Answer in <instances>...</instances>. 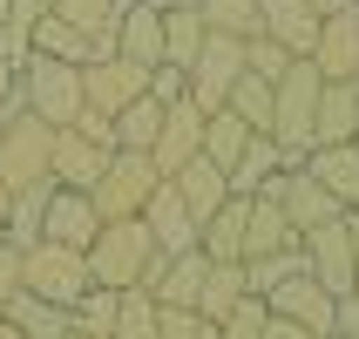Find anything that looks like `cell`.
Returning <instances> with one entry per match:
<instances>
[{
	"label": "cell",
	"instance_id": "cell-1",
	"mask_svg": "<svg viewBox=\"0 0 359 339\" xmlns=\"http://www.w3.org/2000/svg\"><path fill=\"white\" fill-rule=\"evenodd\" d=\"M319 68L312 61H292L278 81H271V142H278L285 157L299 163L312 149V116H319Z\"/></svg>",
	"mask_w": 359,
	"mask_h": 339
},
{
	"label": "cell",
	"instance_id": "cell-2",
	"mask_svg": "<svg viewBox=\"0 0 359 339\" xmlns=\"http://www.w3.org/2000/svg\"><path fill=\"white\" fill-rule=\"evenodd\" d=\"M81 258H88V279H95V285L129 292V285H142V265L156 258V238L142 231V218H116V224L95 231V244H88Z\"/></svg>",
	"mask_w": 359,
	"mask_h": 339
},
{
	"label": "cell",
	"instance_id": "cell-3",
	"mask_svg": "<svg viewBox=\"0 0 359 339\" xmlns=\"http://www.w3.org/2000/svg\"><path fill=\"white\" fill-rule=\"evenodd\" d=\"M14 95H20V109H27V116H41L48 129H68V122L81 116V68L48 61V55H27V61H20Z\"/></svg>",
	"mask_w": 359,
	"mask_h": 339
},
{
	"label": "cell",
	"instance_id": "cell-4",
	"mask_svg": "<svg viewBox=\"0 0 359 339\" xmlns=\"http://www.w3.org/2000/svg\"><path fill=\"white\" fill-rule=\"evenodd\" d=\"M88 258L81 251H68V244H27L20 251V292H34V299H48V305H61V312H75V299L88 292Z\"/></svg>",
	"mask_w": 359,
	"mask_h": 339
},
{
	"label": "cell",
	"instance_id": "cell-5",
	"mask_svg": "<svg viewBox=\"0 0 359 339\" xmlns=\"http://www.w3.org/2000/svg\"><path fill=\"white\" fill-rule=\"evenodd\" d=\"M48 149H55V129L20 109V116L0 129V190L14 197L27 183H48Z\"/></svg>",
	"mask_w": 359,
	"mask_h": 339
},
{
	"label": "cell",
	"instance_id": "cell-6",
	"mask_svg": "<svg viewBox=\"0 0 359 339\" xmlns=\"http://www.w3.org/2000/svg\"><path fill=\"white\" fill-rule=\"evenodd\" d=\"M238 75H244V41L238 34H203L197 61L183 68V95L210 116V109H224V95L238 88Z\"/></svg>",
	"mask_w": 359,
	"mask_h": 339
},
{
	"label": "cell",
	"instance_id": "cell-7",
	"mask_svg": "<svg viewBox=\"0 0 359 339\" xmlns=\"http://www.w3.org/2000/svg\"><path fill=\"white\" fill-rule=\"evenodd\" d=\"M156 183H163V177H156V163L142 157V149H116L88 197H95L102 224H116V218H136L142 204H149V190H156Z\"/></svg>",
	"mask_w": 359,
	"mask_h": 339
},
{
	"label": "cell",
	"instance_id": "cell-8",
	"mask_svg": "<svg viewBox=\"0 0 359 339\" xmlns=\"http://www.w3.org/2000/svg\"><path fill=\"white\" fill-rule=\"evenodd\" d=\"M136 95H149V68L122 55H95L81 61V109H95V116H122Z\"/></svg>",
	"mask_w": 359,
	"mask_h": 339
},
{
	"label": "cell",
	"instance_id": "cell-9",
	"mask_svg": "<svg viewBox=\"0 0 359 339\" xmlns=\"http://www.w3.org/2000/svg\"><path fill=\"white\" fill-rule=\"evenodd\" d=\"M299 251H305V272H312V279H319L332 299L359 292V279H353V238H346V218L319 224V231H305V238H299Z\"/></svg>",
	"mask_w": 359,
	"mask_h": 339
},
{
	"label": "cell",
	"instance_id": "cell-10",
	"mask_svg": "<svg viewBox=\"0 0 359 339\" xmlns=\"http://www.w3.org/2000/svg\"><path fill=\"white\" fill-rule=\"evenodd\" d=\"M264 197H278V211L292 218V231H299V238H305V231H319V224H332V218H346L339 204H332L319 183L305 177V163H285L278 177L264 183Z\"/></svg>",
	"mask_w": 359,
	"mask_h": 339
},
{
	"label": "cell",
	"instance_id": "cell-11",
	"mask_svg": "<svg viewBox=\"0 0 359 339\" xmlns=\"http://www.w3.org/2000/svg\"><path fill=\"white\" fill-rule=\"evenodd\" d=\"M190 157H203V109L190 95H177L170 109H163V129H156V142H149V163H156V177H177Z\"/></svg>",
	"mask_w": 359,
	"mask_h": 339
},
{
	"label": "cell",
	"instance_id": "cell-12",
	"mask_svg": "<svg viewBox=\"0 0 359 339\" xmlns=\"http://www.w3.org/2000/svg\"><path fill=\"white\" fill-rule=\"evenodd\" d=\"M332 292H325L312 272H299V279H285L278 292H264V312L271 319H292V326H305V333H319V339H332Z\"/></svg>",
	"mask_w": 359,
	"mask_h": 339
},
{
	"label": "cell",
	"instance_id": "cell-13",
	"mask_svg": "<svg viewBox=\"0 0 359 339\" xmlns=\"http://www.w3.org/2000/svg\"><path fill=\"white\" fill-rule=\"evenodd\" d=\"M312 68L319 81H359V7H339V14L319 20V41H312Z\"/></svg>",
	"mask_w": 359,
	"mask_h": 339
},
{
	"label": "cell",
	"instance_id": "cell-14",
	"mask_svg": "<svg viewBox=\"0 0 359 339\" xmlns=\"http://www.w3.org/2000/svg\"><path fill=\"white\" fill-rule=\"evenodd\" d=\"M109 157H116V149L88 142L81 129H55V149H48V183H55V190H95V177L109 170Z\"/></svg>",
	"mask_w": 359,
	"mask_h": 339
},
{
	"label": "cell",
	"instance_id": "cell-15",
	"mask_svg": "<svg viewBox=\"0 0 359 339\" xmlns=\"http://www.w3.org/2000/svg\"><path fill=\"white\" fill-rule=\"evenodd\" d=\"M136 218H142V231L156 238V251H170V258H177V251H197V231H203V224L183 211V197H177V183H170V177L149 190V204H142Z\"/></svg>",
	"mask_w": 359,
	"mask_h": 339
},
{
	"label": "cell",
	"instance_id": "cell-16",
	"mask_svg": "<svg viewBox=\"0 0 359 339\" xmlns=\"http://www.w3.org/2000/svg\"><path fill=\"white\" fill-rule=\"evenodd\" d=\"M102 231V211L88 190H48V218H41V238L48 244H68V251H88Z\"/></svg>",
	"mask_w": 359,
	"mask_h": 339
},
{
	"label": "cell",
	"instance_id": "cell-17",
	"mask_svg": "<svg viewBox=\"0 0 359 339\" xmlns=\"http://www.w3.org/2000/svg\"><path fill=\"white\" fill-rule=\"evenodd\" d=\"M299 163L339 211H359V136L353 142H325V149H305Z\"/></svg>",
	"mask_w": 359,
	"mask_h": 339
},
{
	"label": "cell",
	"instance_id": "cell-18",
	"mask_svg": "<svg viewBox=\"0 0 359 339\" xmlns=\"http://www.w3.org/2000/svg\"><path fill=\"white\" fill-rule=\"evenodd\" d=\"M116 55L156 75V68H163V7H149V0H122V20H116Z\"/></svg>",
	"mask_w": 359,
	"mask_h": 339
},
{
	"label": "cell",
	"instance_id": "cell-19",
	"mask_svg": "<svg viewBox=\"0 0 359 339\" xmlns=\"http://www.w3.org/2000/svg\"><path fill=\"white\" fill-rule=\"evenodd\" d=\"M258 34H271L285 55H312V41H319V14L305 7V0H258Z\"/></svg>",
	"mask_w": 359,
	"mask_h": 339
},
{
	"label": "cell",
	"instance_id": "cell-20",
	"mask_svg": "<svg viewBox=\"0 0 359 339\" xmlns=\"http://www.w3.org/2000/svg\"><path fill=\"white\" fill-rule=\"evenodd\" d=\"M299 244V231H292V218L278 211V197H244V258H271V251H292Z\"/></svg>",
	"mask_w": 359,
	"mask_h": 339
},
{
	"label": "cell",
	"instance_id": "cell-21",
	"mask_svg": "<svg viewBox=\"0 0 359 339\" xmlns=\"http://www.w3.org/2000/svg\"><path fill=\"white\" fill-rule=\"evenodd\" d=\"M170 183H177L183 211H190L197 224H203V218H217L224 204H231V177H224V170H217L210 157H190V163H183V170H177Z\"/></svg>",
	"mask_w": 359,
	"mask_h": 339
},
{
	"label": "cell",
	"instance_id": "cell-22",
	"mask_svg": "<svg viewBox=\"0 0 359 339\" xmlns=\"http://www.w3.org/2000/svg\"><path fill=\"white\" fill-rule=\"evenodd\" d=\"M353 136H359V81H325L319 88V116H312V149L353 142Z\"/></svg>",
	"mask_w": 359,
	"mask_h": 339
},
{
	"label": "cell",
	"instance_id": "cell-23",
	"mask_svg": "<svg viewBox=\"0 0 359 339\" xmlns=\"http://www.w3.org/2000/svg\"><path fill=\"white\" fill-rule=\"evenodd\" d=\"M48 14L68 20L75 34L95 41V55H116V20H122V0H48Z\"/></svg>",
	"mask_w": 359,
	"mask_h": 339
},
{
	"label": "cell",
	"instance_id": "cell-24",
	"mask_svg": "<svg viewBox=\"0 0 359 339\" xmlns=\"http://www.w3.org/2000/svg\"><path fill=\"white\" fill-rule=\"evenodd\" d=\"M285 163H292V157H285L271 136H251V142H244V157L231 163V197H258V190L278 177Z\"/></svg>",
	"mask_w": 359,
	"mask_h": 339
},
{
	"label": "cell",
	"instance_id": "cell-25",
	"mask_svg": "<svg viewBox=\"0 0 359 339\" xmlns=\"http://www.w3.org/2000/svg\"><path fill=\"white\" fill-rule=\"evenodd\" d=\"M0 312L20 326V339H68V333H75V312H61V305L34 299V292H14Z\"/></svg>",
	"mask_w": 359,
	"mask_h": 339
},
{
	"label": "cell",
	"instance_id": "cell-26",
	"mask_svg": "<svg viewBox=\"0 0 359 339\" xmlns=\"http://www.w3.org/2000/svg\"><path fill=\"white\" fill-rule=\"evenodd\" d=\"M27 55H48V61H68V68H81V61H95V41L75 34L68 20L41 14V20H34V34H27Z\"/></svg>",
	"mask_w": 359,
	"mask_h": 339
},
{
	"label": "cell",
	"instance_id": "cell-27",
	"mask_svg": "<svg viewBox=\"0 0 359 339\" xmlns=\"http://www.w3.org/2000/svg\"><path fill=\"white\" fill-rule=\"evenodd\" d=\"M197 251L210 265H231V258H244V197H231L217 211V218H203V231H197Z\"/></svg>",
	"mask_w": 359,
	"mask_h": 339
},
{
	"label": "cell",
	"instance_id": "cell-28",
	"mask_svg": "<svg viewBox=\"0 0 359 339\" xmlns=\"http://www.w3.org/2000/svg\"><path fill=\"white\" fill-rule=\"evenodd\" d=\"M203 34H210V27H203L197 7H163V68H190Z\"/></svg>",
	"mask_w": 359,
	"mask_h": 339
},
{
	"label": "cell",
	"instance_id": "cell-29",
	"mask_svg": "<svg viewBox=\"0 0 359 339\" xmlns=\"http://www.w3.org/2000/svg\"><path fill=\"white\" fill-rule=\"evenodd\" d=\"M48 190H55V183H27V190H14V197H7V224H0V231H7V244H14V251L41 244V218H48Z\"/></svg>",
	"mask_w": 359,
	"mask_h": 339
},
{
	"label": "cell",
	"instance_id": "cell-30",
	"mask_svg": "<svg viewBox=\"0 0 359 339\" xmlns=\"http://www.w3.org/2000/svg\"><path fill=\"white\" fill-rule=\"evenodd\" d=\"M251 136H258V129H244L231 109H210V116H203V157L217 163L224 177H231V163L244 157V142H251Z\"/></svg>",
	"mask_w": 359,
	"mask_h": 339
},
{
	"label": "cell",
	"instance_id": "cell-31",
	"mask_svg": "<svg viewBox=\"0 0 359 339\" xmlns=\"http://www.w3.org/2000/svg\"><path fill=\"white\" fill-rule=\"evenodd\" d=\"M244 299V258H231V265H210V272H203V292H197V312L210 326L224 319V312H231V305Z\"/></svg>",
	"mask_w": 359,
	"mask_h": 339
},
{
	"label": "cell",
	"instance_id": "cell-32",
	"mask_svg": "<svg viewBox=\"0 0 359 339\" xmlns=\"http://www.w3.org/2000/svg\"><path fill=\"white\" fill-rule=\"evenodd\" d=\"M163 109H170V102L136 95V102L116 116V149H142V157H149V142H156V129H163Z\"/></svg>",
	"mask_w": 359,
	"mask_h": 339
},
{
	"label": "cell",
	"instance_id": "cell-33",
	"mask_svg": "<svg viewBox=\"0 0 359 339\" xmlns=\"http://www.w3.org/2000/svg\"><path fill=\"white\" fill-rule=\"evenodd\" d=\"M305 272V251L292 244V251H271V258H244V292L251 299H264V292H278L285 279H299Z\"/></svg>",
	"mask_w": 359,
	"mask_h": 339
},
{
	"label": "cell",
	"instance_id": "cell-34",
	"mask_svg": "<svg viewBox=\"0 0 359 339\" xmlns=\"http://www.w3.org/2000/svg\"><path fill=\"white\" fill-rule=\"evenodd\" d=\"M224 109L244 122V129H258V136H271V81L258 75H238V88L224 95Z\"/></svg>",
	"mask_w": 359,
	"mask_h": 339
},
{
	"label": "cell",
	"instance_id": "cell-35",
	"mask_svg": "<svg viewBox=\"0 0 359 339\" xmlns=\"http://www.w3.org/2000/svg\"><path fill=\"white\" fill-rule=\"evenodd\" d=\"M190 7L203 14L210 34H238V41L258 34V0H190Z\"/></svg>",
	"mask_w": 359,
	"mask_h": 339
},
{
	"label": "cell",
	"instance_id": "cell-36",
	"mask_svg": "<svg viewBox=\"0 0 359 339\" xmlns=\"http://www.w3.org/2000/svg\"><path fill=\"white\" fill-rule=\"evenodd\" d=\"M116 312H122V292H109V285H88V292L75 299V333L109 339V333H116Z\"/></svg>",
	"mask_w": 359,
	"mask_h": 339
},
{
	"label": "cell",
	"instance_id": "cell-37",
	"mask_svg": "<svg viewBox=\"0 0 359 339\" xmlns=\"http://www.w3.org/2000/svg\"><path fill=\"white\" fill-rule=\"evenodd\" d=\"M109 339H156V299H149L142 285L122 292V312H116V333Z\"/></svg>",
	"mask_w": 359,
	"mask_h": 339
},
{
	"label": "cell",
	"instance_id": "cell-38",
	"mask_svg": "<svg viewBox=\"0 0 359 339\" xmlns=\"http://www.w3.org/2000/svg\"><path fill=\"white\" fill-rule=\"evenodd\" d=\"M292 61H299V55H285L271 34H251V41H244V75H258V81H278Z\"/></svg>",
	"mask_w": 359,
	"mask_h": 339
},
{
	"label": "cell",
	"instance_id": "cell-39",
	"mask_svg": "<svg viewBox=\"0 0 359 339\" xmlns=\"http://www.w3.org/2000/svg\"><path fill=\"white\" fill-rule=\"evenodd\" d=\"M264 319H271V312H264V299H251V292H244V299L217 319V339H264Z\"/></svg>",
	"mask_w": 359,
	"mask_h": 339
},
{
	"label": "cell",
	"instance_id": "cell-40",
	"mask_svg": "<svg viewBox=\"0 0 359 339\" xmlns=\"http://www.w3.org/2000/svg\"><path fill=\"white\" fill-rule=\"evenodd\" d=\"M156 339H217V326L183 305H156Z\"/></svg>",
	"mask_w": 359,
	"mask_h": 339
},
{
	"label": "cell",
	"instance_id": "cell-41",
	"mask_svg": "<svg viewBox=\"0 0 359 339\" xmlns=\"http://www.w3.org/2000/svg\"><path fill=\"white\" fill-rule=\"evenodd\" d=\"M68 129H81L88 142H102V149H116V116H95V109H81Z\"/></svg>",
	"mask_w": 359,
	"mask_h": 339
},
{
	"label": "cell",
	"instance_id": "cell-42",
	"mask_svg": "<svg viewBox=\"0 0 359 339\" xmlns=\"http://www.w3.org/2000/svg\"><path fill=\"white\" fill-rule=\"evenodd\" d=\"M14 292H20V251L7 244V251H0V305L14 299Z\"/></svg>",
	"mask_w": 359,
	"mask_h": 339
},
{
	"label": "cell",
	"instance_id": "cell-43",
	"mask_svg": "<svg viewBox=\"0 0 359 339\" xmlns=\"http://www.w3.org/2000/svg\"><path fill=\"white\" fill-rule=\"evenodd\" d=\"M149 95H156V102H177L183 95V68H156V75H149Z\"/></svg>",
	"mask_w": 359,
	"mask_h": 339
},
{
	"label": "cell",
	"instance_id": "cell-44",
	"mask_svg": "<svg viewBox=\"0 0 359 339\" xmlns=\"http://www.w3.org/2000/svg\"><path fill=\"white\" fill-rule=\"evenodd\" d=\"M264 339H319V333H305V326H292V319H264Z\"/></svg>",
	"mask_w": 359,
	"mask_h": 339
},
{
	"label": "cell",
	"instance_id": "cell-45",
	"mask_svg": "<svg viewBox=\"0 0 359 339\" xmlns=\"http://www.w3.org/2000/svg\"><path fill=\"white\" fill-rule=\"evenodd\" d=\"M14 81H20V68H14V61H0V102H14Z\"/></svg>",
	"mask_w": 359,
	"mask_h": 339
},
{
	"label": "cell",
	"instance_id": "cell-46",
	"mask_svg": "<svg viewBox=\"0 0 359 339\" xmlns=\"http://www.w3.org/2000/svg\"><path fill=\"white\" fill-rule=\"evenodd\" d=\"M346 238H353V279H359V211H346Z\"/></svg>",
	"mask_w": 359,
	"mask_h": 339
},
{
	"label": "cell",
	"instance_id": "cell-47",
	"mask_svg": "<svg viewBox=\"0 0 359 339\" xmlns=\"http://www.w3.org/2000/svg\"><path fill=\"white\" fill-rule=\"evenodd\" d=\"M305 7H312V14L325 20V14H339V7H353V0H305Z\"/></svg>",
	"mask_w": 359,
	"mask_h": 339
},
{
	"label": "cell",
	"instance_id": "cell-48",
	"mask_svg": "<svg viewBox=\"0 0 359 339\" xmlns=\"http://www.w3.org/2000/svg\"><path fill=\"white\" fill-rule=\"evenodd\" d=\"M0 339H20V326H14V319H7V312H0Z\"/></svg>",
	"mask_w": 359,
	"mask_h": 339
},
{
	"label": "cell",
	"instance_id": "cell-49",
	"mask_svg": "<svg viewBox=\"0 0 359 339\" xmlns=\"http://www.w3.org/2000/svg\"><path fill=\"white\" fill-rule=\"evenodd\" d=\"M149 7H190V0H149Z\"/></svg>",
	"mask_w": 359,
	"mask_h": 339
},
{
	"label": "cell",
	"instance_id": "cell-50",
	"mask_svg": "<svg viewBox=\"0 0 359 339\" xmlns=\"http://www.w3.org/2000/svg\"><path fill=\"white\" fill-rule=\"evenodd\" d=\"M0 224H7V190H0Z\"/></svg>",
	"mask_w": 359,
	"mask_h": 339
},
{
	"label": "cell",
	"instance_id": "cell-51",
	"mask_svg": "<svg viewBox=\"0 0 359 339\" xmlns=\"http://www.w3.org/2000/svg\"><path fill=\"white\" fill-rule=\"evenodd\" d=\"M0 251H7V231H0Z\"/></svg>",
	"mask_w": 359,
	"mask_h": 339
},
{
	"label": "cell",
	"instance_id": "cell-52",
	"mask_svg": "<svg viewBox=\"0 0 359 339\" xmlns=\"http://www.w3.org/2000/svg\"><path fill=\"white\" fill-rule=\"evenodd\" d=\"M68 339H88V333H68Z\"/></svg>",
	"mask_w": 359,
	"mask_h": 339
},
{
	"label": "cell",
	"instance_id": "cell-53",
	"mask_svg": "<svg viewBox=\"0 0 359 339\" xmlns=\"http://www.w3.org/2000/svg\"><path fill=\"white\" fill-rule=\"evenodd\" d=\"M353 7H359V0H353Z\"/></svg>",
	"mask_w": 359,
	"mask_h": 339
}]
</instances>
